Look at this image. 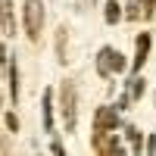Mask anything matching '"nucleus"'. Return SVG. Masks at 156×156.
I'll list each match as a JSON object with an SVG mask.
<instances>
[{"instance_id": "0eeeda50", "label": "nucleus", "mask_w": 156, "mask_h": 156, "mask_svg": "<svg viewBox=\"0 0 156 156\" xmlns=\"http://www.w3.org/2000/svg\"><path fill=\"white\" fill-rule=\"evenodd\" d=\"M44 128L53 131V94L44 90Z\"/></svg>"}, {"instance_id": "f257e3e1", "label": "nucleus", "mask_w": 156, "mask_h": 156, "mask_svg": "<svg viewBox=\"0 0 156 156\" xmlns=\"http://www.w3.org/2000/svg\"><path fill=\"white\" fill-rule=\"evenodd\" d=\"M22 22H25V34H28L31 41H37V34H41V28H44V3L41 0H25Z\"/></svg>"}, {"instance_id": "9d476101", "label": "nucleus", "mask_w": 156, "mask_h": 156, "mask_svg": "<svg viewBox=\"0 0 156 156\" xmlns=\"http://www.w3.org/2000/svg\"><path fill=\"white\" fill-rule=\"evenodd\" d=\"M140 94H144V78H131V81H128V97H131V100H137Z\"/></svg>"}, {"instance_id": "6e6552de", "label": "nucleus", "mask_w": 156, "mask_h": 156, "mask_svg": "<svg viewBox=\"0 0 156 156\" xmlns=\"http://www.w3.org/2000/svg\"><path fill=\"white\" fill-rule=\"evenodd\" d=\"M9 97H12V103L19 100V72H16V59H9Z\"/></svg>"}, {"instance_id": "ddd939ff", "label": "nucleus", "mask_w": 156, "mask_h": 156, "mask_svg": "<svg viewBox=\"0 0 156 156\" xmlns=\"http://www.w3.org/2000/svg\"><path fill=\"white\" fill-rule=\"evenodd\" d=\"M56 34H59V62H69L66 59V28H59Z\"/></svg>"}, {"instance_id": "20e7f679", "label": "nucleus", "mask_w": 156, "mask_h": 156, "mask_svg": "<svg viewBox=\"0 0 156 156\" xmlns=\"http://www.w3.org/2000/svg\"><path fill=\"white\" fill-rule=\"evenodd\" d=\"M115 125H119V112H115V106H100L97 115H94V128H97V134L112 131Z\"/></svg>"}, {"instance_id": "f8f14e48", "label": "nucleus", "mask_w": 156, "mask_h": 156, "mask_svg": "<svg viewBox=\"0 0 156 156\" xmlns=\"http://www.w3.org/2000/svg\"><path fill=\"white\" fill-rule=\"evenodd\" d=\"M125 137L131 140V150H140V134H137V128H134V125H128V128H125Z\"/></svg>"}, {"instance_id": "9b49d317", "label": "nucleus", "mask_w": 156, "mask_h": 156, "mask_svg": "<svg viewBox=\"0 0 156 156\" xmlns=\"http://www.w3.org/2000/svg\"><path fill=\"white\" fill-rule=\"evenodd\" d=\"M119 16H122V12H119V3H115V0H106V22H109V25L119 22Z\"/></svg>"}, {"instance_id": "1a4fd4ad", "label": "nucleus", "mask_w": 156, "mask_h": 156, "mask_svg": "<svg viewBox=\"0 0 156 156\" xmlns=\"http://www.w3.org/2000/svg\"><path fill=\"white\" fill-rule=\"evenodd\" d=\"M125 6H128V9H125L128 19H144V0H128Z\"/></svg>"}, {"instance_id": "423d86ee", "label": "nucleus", "mask_w": 156, "mask_h": 156, "mask_svg": "<svg viewBox=\"0 0 156 156\" xmlns=\"http://www.w3.org/2000/svg\"><path fill=\"white\" fill-rule=\"evenodd\" d=\"M147 53H150V34H140V37H137V50H134V72L144 69Z\"/></svg>"}, {"instance_id": "39448f33", "label": "nucleus", "mask_w": 156, "mask_h": 156, "mask_svg": "<svg viewBox=\"0 0 156 156\" xmlns=\"http://www.w3.org/2000/svg\"><path fill=\"white\" fill-rule=\"evenodd\" d=\"M0 28L6 37L16 34V16H12V0H0Z\"/></svg>"}, {"instance_id": "7ed1b4c3", "label": "nucleus", "mask_w": 156, "mask_h": 156, "mask_svg": "<svg viewBox=\"0 0 156 156\" xmlns=\"http://www.w3.org/2000/svg\"><path fill=\"white\" fill-rule=\"evenodd\" d=\"M125 69V56L119 53V50H112V47H103L100 53H97V72L103 78H109L115 72H122Z\"/></svg>"}, {"instance_id": "f03ea898", "label": "nucleus", "mask_w": 156, "mask_h": 156, "mask_svg": "<svg viewBox=\"0 0 156 156\" xmlns=\"http://www.w3.org/2000/svg\"><path fill=\"white\" fill-rule=\"evenodd\" d=\"M59 100H62V125L66 131H75V119H78V97H75V81H62L59 87Z\"/></svg>"}]
</instances>
